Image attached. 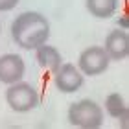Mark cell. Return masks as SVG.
<instances>
[{"label": "cell", "mask_w": 129, "mask_h": 129, "mask_svg": "<svg viewBox=\"0 0 129 129\" xmlns=\"http://www.w3.org/2000/svg\"><path fill=\"white\" fill-rule=\"evenodd\" d=\"M11 37L20 48L35 50L50 37V22L37 11H24L11 24Z\"/></svg>", "instance_id": "obj_1"}, {"label": "cell", "mask_w": 129, "mask_h": 129, "mask_svg": "<svg viewBox=\"0 0 129 129\" xmlns=\"http://www.w3.org/2000/svg\"><path fill=\"white\" fill-rule=\"evenodd\" d=\"M67 116L68 124L79 129H98L103 124V109L94 100H81L70 103Z\"/></svg>", "instance_id": "obj_2"}, {"label": "cell", "mask_w": 129, "mask_h": 129, "mask_svg": "<svg viewBox=\"0 0 129 129\" xmlns=\"http://www.w3.org/2000/svg\"><path fill=\"white\" fill-rule=\"evenodd\" d=\"M6 102L17 113H28L39 105V92L33 85L17 81L11 83L6 90Z\"/></svg>", "instance_id": "obj_3"}, {"label": "cell", "mask_w": 129, "mask_h": 129, "mask_svg": "<svg viewBox=\"0 0 129 129\" xmlns=\"http://www.w3.org/2000/svg\"><path fill=\"white\" fill-rule=\"evenodd\" d=\"M109 55L103 50V46H89L79 54L78 68L83 72V76H100L109 68Z\"/></svg>", "instance_id": "obj_4"}, {"label": "cell", "mask_w": 129, "mask_h": 129, "mask_svg": "<svg viewBox=\"0 0 129 129\" xmlns=\"http://www.w3.org/2000/svg\"><path fill=\"white\" fill-rule=\"evenodd\" d=\"M83 72L72 63H61V67L54 72V83L57 90H61L63 94H72V92L79 90L83 87Z\"/></svg>", "instance_id": "obj_5"}, {"label": "cell", "mask_w": 129, "mask_h": 129, "mask_svg": "<svg viewBox=\"0 0 129 129\" xmlns=\"http://www.w3.org/2000/svg\"><path fill=\"white\" fill-rule=\"evenodd\" d=\"M26 64L24 59L17 54H4L0 57V81L6 85L17 83L24 78Z\"/></svg>", "instance_id": "obj_6"}, {"label": "cell", "mask_w": 129, "mask_h": 129, "mask_svg": "<svg viewBox=\"0 0 129 129\" xmlns=\"http://www.w3.org/2000/svg\"><path fill=\"white\" fill-rule=\"evenodd\" d=\"M103 50L111 61H124L129 55V35L124 30H114L107 35Z\"/></svg>", "instance_id": "obj_7"}, {"label": "cell", "mask_w": 129, "mask_h": 129, "mask_svg": "<svg viewBox=\"0 0 129 129\" xmlns=\"http://www.w3.org/2000/svg\"><path fill=\"white\" fill-rule=\"evenodd\" d=\"M35 57H37L39 67L43 70H46V72H52V74H54L63 63V57L59 54V50H57L55 46L46 44V43L41 44L39 48H35Z\"/></svg>", "instance_id": "obj_8"}, {"label": "cell", "mask_w": 129, "mask_h": 129, "mask_svg": "<svg viewBox=\"0 0 129 129\" xmlns=\"http://www.w3.org/2000/svg\"><path fill=\"white\" fill-rule=\"evenodd\" d=\"M105 111L109 116H113L116 120L124 122V127H127V118H129V109L124 96H120L118 92H113L105 98Z\"/></svg>", "instance_id": "obj_9"}, {"label": "cell", "mask_w": 129, "mask_h": 129, "mask_svg": "<svg viewBox=\"0 0 129 129\" xmlns=\"http://www.w3.org/2000/svg\"><path fill=\"white\" fill-rule=\"evenodd\" d=\"M87 9L96 19H109L118 9V0H87Z\"/></svg>", "instance_id": "obj_10"}, {"label": "cell", "mask_w": 129, "mask_h": 129, "mask_svg": "<svg viewBox=\"0 0 129 129\" xmlns=\"http://www.w3.org/2000/svg\"><path fill=\"white\" fill-rule=\"evenodd\" d=\"M19 4V0H0V11H9Z\"/></svg>", "instance_id": "obj_11"}]
</instances>
